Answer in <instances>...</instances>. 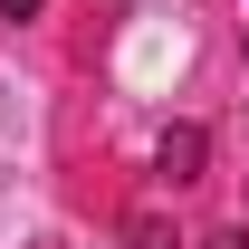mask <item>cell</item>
Listing matches in <instances>:
<instances>
[{"mask_svg": "<svg viewBox=\"0 0 249 249\" xmlns=\"http://www.w3.org/2000/svg\"><path fill=\"white\" fill-rule=\"evenodd\" d=\"M154 163H163V182H201V163H211V134H201V124H173Z\"/></svg>", "mask_w": 249, "mask_h": 249, "instance_id": "1", "label": "cell"}, {"mask_svg": "<svg viewBox=\"0 0 249 249\" xmlns=\"http://www.w3.org/2000/svg\"><path fill=\"white\" fill-rule=\"evenodd\" d=\"M0 10H10V19H38V10H48V0H0Z\"/></svg>", "mask_w": 249, "mask_h": 249, "instance_id": "2", "label": "cell"}, {"mask_svg": "<svg viewBox=\"0 0 249 249\" xmlns=\"http://www.w3.org/2000/svg\"><path fill=\"white\" fill-rule=\"evenodd\" d=\"M211 249H249V230H220V240H211Z\"/></svg>", "mask_w": 249, "mask_h": 249, "instance_id": "3", "label": "cell"}]
</instances>
